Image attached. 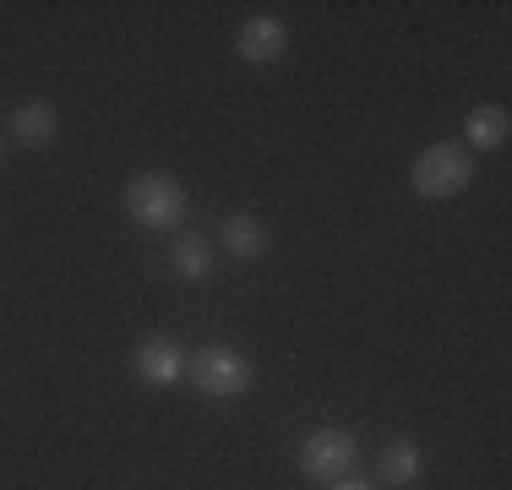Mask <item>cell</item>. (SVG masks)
I'll use <instances>...</instances> for the list:
<instances>
[{"instance_id": "6da1fadb", "label": "cell", "mask_w": 512, "mask_h": 490, "mask_svg": "<svg viewBox=\"0 0 512 490\" xmlns=\"http://www.w3.org/2000/svg\"><path fill=\"white\" fill-rule=\"evenodd\" d=\"M469 180H474V153L469 147L436 142V147H425V153L414 158V191H420L425 202H447V196H458Z\"/></svg>"}, {"instance_id": "7a4b0ae2", "label": "cell", "mask_w": 512, "mask_h": 490, "mask_svg": "<svg viewBox=\"0 0 512 490\" xmlns=\"http://www.w3.org/2000/svg\"><path fill=\"white\" fill-rule=\"evenodd\" d=\"M186 376L197 382V392H207V398H218V403L251 392V382H256L251 360H246V354H235V349H224V343H207L202 354H191Z\"/></svg>"}, {"instance_id": "3957f363", "label": "cell", "mask_w": 512, "mask_h": 490, "mask_svg": "<svg viewBox=\"0 0 512 490\" xmlns=\"http://www.w3.org/2000/svg\"><path fill=\"white\" fill-rule=\"evenodd\" d=\"M126 213L137 218L142 229H180V218H186V191H180L175 175H137L126 186Z\"/></svg>"}, {"instance_id": "277c9868", "label": "cell", "mask_w": 512, "mask_h": 490, "mask_svg": "<svg viewBox=\"0 0 512 490\" xmlns=\"http://www.w3.org/2000/svg\"><path fill=\"white\" fill-rule=\"evenodd\" d=\"M355 463H360V441L349 431L322 425V431H311L300 441V469H306V480H322V485L355 480Z\"/></svg>"}, {"instance_id": "5b68a950", "label": "cell", "mask_w": 512, "mask_h": 490, "mask_svg": "<svg viewBox=\"0 0 512 490\" xmlns=\"http://www.w3.org/2000/svg\"><path fill=\"white\" fill-rule=\"evenodd\" d=\"M186 360H191V354L180 349L175 338H148V343H137V354H131L137 376H142V382H153V387H175L180 376H186Z\"/></svg>"}, {"instance_id": "8992f818", "label": "cell", "mask_w": 512, "mask_h": 490, "mask_svg": "<svg viewBox=\"0 0 512 490\" xmlns=\"http://www.w3.org/2000/svg\"><path fill=\"white\" fill-rule=\"evenodd\" d=\"M235 44H240V60H246V66H273L289 49V28L278 17H251V22H240Z\"/></svg>"}, {"instance_id": "52a82bcc", "label": "cell", "mask_w": 512, "mask_h": 490, "mask_svg": "<svg viewBox=\"0 0 512 490\" xmlns=\"http://www.w3.org/2000/svg\"><path fill=\"white\" fill-rule=\"evenodd\" d=\"M55 131H60V115L44 104V98L11 109V142H22V147H50Z\"/></svg>"}, {"instance_id": "ba28073f", "label": "cell", "mask_w": 512, "mask_h": 490, "mask_svg": "<svg viewBox=\"0 0 512 490\" xmlns=\"http://www.w3.org/2000/svg\"><path fill=\"white\" fill-rule=\"evenodd\" d=\"M218 245H224L229 256H240V262H256V256L267 251V229H262V218H251V213L224 218V224H218Z\"/></svg>"}, {"instance_id": "9c48e42d", "label": "cell", "mask_w": 512, "mask_h": 490, "mask_svg": "<svg viewBox=\"0 0 512 490\" xmlns=\"http://www.w3.org/2000/svg\"><path fill=\"white\" fill-rule=\"evenodd\" d=\"M463 137H469L474 147H507V137H512L507 104H480L469 120H463Z\"/></svg>"}, {"instance_id": "30bf717a", "label": "cell", "mask_w": 512, "mask_h": 490, "mask_svg": "<svg viewBox=\"0 0 512 490\" xmlns=\"http://www.w3.org/2000/svg\"><path fill=\"white\" fill-rule=\"evenodd\" d=\"M376 474H382L393 490H398V485H414V480H420V447H414V441H404V436L387 441L382 458H376Z\"/></svg>"}, {"instance_id": "8fae6325", "label": "cell", "mask_w": 512, "mask_h": 490, "mask_svg": "<svg viewBox=\"0 0 512 490\" xmlns=\"http://www.w3.org/2000/svg\"><path fill=\"white\" fill-rule=\"evenodd\" d=\"M169 267H175L180 278H191V284H202V278L213 273V245H207L202 235H175V245H169Z\"/></svg>"}, {"instance_id": "7c38bea8", "label": "cell", "mask_w": 512, "mask_h": 490, "mask_svg": "<svg viewBox=\"0 0 512 490\" xmlns=\"http://www.w3.org/2000/svg\"><path fill=\"white\" fill-rule=\"evenodd\" d=\"M333 490H371V485H360V480H338Z\"/></svg>"}]
</instances>
